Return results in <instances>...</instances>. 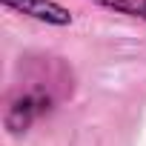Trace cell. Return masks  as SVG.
Here are the masks:
<instances>
[{"mask_svg": "<svg viewBox=\"0 0 146 146\" xmlns=\"http://www.w3.org/2000/svg\"><path fill=\"white\" fill-rule=\"evenodd\" d=\"M3 3L12 6V9H17V12H23V15H32V17H37V20H46V23L63 26V23L72 20V15H69L63 6L52 3V0H3Z\"/></svg>", "mask_w": 146, "mask_h": 146, "instance_id": "obj_1", "label": "cell"}, {"mask_svg": "<svg viewBox=\"0 0 146 146\" xmlns=\"http://www.w3.org/2000/svg\"><path fill=\"white\" fill-rule=\"evenodd\" d=\"M100 6L123 12V15H135V17H146V0H98Z\"/></svg>", "mask_w": 146, "mask_h": 146, "instance_id": "obj_2", "label": "cell"}]
</instances>
